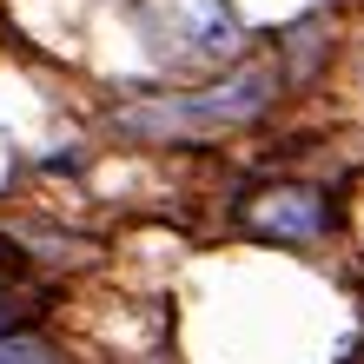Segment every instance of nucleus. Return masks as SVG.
Returning a JSON list of instances; mask_svg holds the SVG:
<instances>
[{
    "label": "nucleus",
    "instance_id": "f257e3e1",
    "mask_svg": "<svg viewBox=\"0 0 364 364\" xmlns=\"http://www.w3.org/2000/svg\"><path fill=\"white\" fill-rule=\"evenodd\" d=\"M265 106V73H245V80H225L212 93H192V100H166V106H133L119 113L126 133H146V139H179V133H225V126L252 119Z\"/></svg>",
    "mask_w": 364,
    "mask_h": 364
},
{
    "label": "nucleus",
    "instance_id": "20e7f679",
    "mask_svg": "<svg viewBox=\"0 0 364 364\" xmlns=\"http://www.w3.org/2000/svg\"><path fill=\"white\" fill-rule=\"evenodd\" d=\"M0 364H53L40 345H27V338H14V345H0Z\"/></svg>",
    "mask_w": 364,
    "mask_h": 364
},
{
    "label": "nucleus",
    "instance_id": "7ed1b4c3",
    "mask_svg": "<svg viewBox=\"0 0 364 364\" xmlns=\"http://www.w3.org/2000/svg\"><path fill=\"white\" fill-rule=\"evenodd\" d=\"M278 199H285V205H259V212H252L265 232H285V239L318 232V199H311V192H278Z\"/></svg>",
    "mask_w": 364,
    "mask_h": 364
},
{
    "label": "nucleus",
    "instance_id": "f03ea898",
    "mask_svg": "<svg viewBox=\"0 0 364 364\" xmlns=\"http://www.w3.org/2000/svg\"><path fill=\"white\" fill-rule=\"evenodd\" d=\"M159 20H166V40H179V53L205 60V67H219L245 47L225 0H159Z\"/></svg>",
    "mask_w": 364,
    "mask_h": 364
}]
</instances>
